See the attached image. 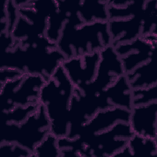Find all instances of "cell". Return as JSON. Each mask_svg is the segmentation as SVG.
I'll return each mask as SVG.
<instances>
[{
	"label": "cell",
	"instance_id": "obj_1",
	"mask_svg": "<svg viewBox=\"0 0 157 157\" xmlns=\"http://www.w3.org/2000/svg\"><path fill=\"white\" fill-rule=\"evenodd\" d=\"M65 59L56 43L44 36L32 40H15L10 47L1 52L0 68L40 75L47 81Z\"/></svg>",
	"mask_w": 157,
	"mask_h": 157
},
{
	"label": "cell",
	"instance_id": "obj_2",
	"mask_svg": "<svg viewBox=\"0 0 157 157\" xmlns=\"http://www.w3.org/2000/svg\"><path fill=\"white\" fill-rule=\"evenodd\" d=\"M74 86L59 66L42 86L39 102L45 110L50 132L58 138L66 137L69 130V107Z\"/></svg>",
	"mask_w": 157,
	"mask_h": 157
},
{
	"label": "cell",
	"instance_id": "obj_3",
	"mask_svg": "<svg viewBox=\"0 0 157 157\" xmlns=\"http://www.w3.org/2000/svg\"><path fill=\"white\" fill-rule=\"evenodd\" d=\"M107 21L82 25L66 21L56 42L58 49L66 59L101 52L112 45Z\"/></svg>",
	"mask_w": 157,
	"mask_h": 157
},
{
	"label": "cell",
	"instance_id": "obj_4",
	"mask_svg": "<svg viewBox=\"0 0 157 157\" xmlns=\"http://www.w3.org/2000/svg\"><path fill=\"white\" fill-rule=\"evenodd\" d=\"M18 16L11 32L16 41L45 36L48 20L57 6L56 0H13Z\"/></svg>",
	"mask_w": 157,
	"mask_h": 157
},
{
	"label": "cell",
	"instance_id": "obj_5",
	"mask_svg": "<svg viewBox=\"0 0 157 157\" xmlns=\"http://www.w3.org/2000/svg\"><path fill=\"white\" fill-rule=\"evenodd\" d=\"M50 132L45 110L39 103L36 109L19 123L1 124L0 142H13L33 151Z\"/></svg>",
	"mask_w": 157,
	"mask_h": 157
},
{
	"label": "cell",
	"instance_id": "obj_6",
	"mask_svg": "<svg viewBox=\"0 0 157 157\" xmlns=\"http://www.w3.org/2000/svg\"><path fill=\"white\" fill-rule=\"evenodd\" d=\"M134 135L129 123L120 121L106 131L96 134L83 142L72 139L82 157H114Z\"/></svg>",
	"mask_w": 157,
	"mask_h": 157
},
{
	"label": "cell",
	"instance_id": "obj_7",
	"mask_svg": "<svg viewBox=\"0 0 157 157\" xmlns=\"http://www.w3.org/2000/svg\"><path fill=\"white\" fill-rule=\"evenodd\" d=\"M45 82L40 75L22 74L0 85L2 112L39 104L40 89Z\"/></svg>",
	"mask_w": 157,
	"mask_h": 157
},
{
	"label": "cell",
	"instance_id": "obj_8",
	"mask_svg": "<svg viewBox=\"0 0 157 157\" xmlns=\"http://www.w3.org/2000/svg\"><path fill=\"white\" fill-rule=\"evenodd\" d=\"M109 109L101 92L93 94L84 93L74 87L69 107V123L67 137L74 139L81 127L98 111Z\"/></svg>",
	"mask_w": 157,
	"mask_h": 157
},
{
	"label": "cell",
	"instance_id": "obj_9",
	"mask_svg": "<svg viewBox=\"0 0 157 157\" xmlns=\"http://www.w3.org/2000/svg\"><path fill=\"white\" fill-rule=\"evenodd\" d=\"M120 58L125 74L156 55L157 35L140 36L136 39L113 47Z\"/></svg>",
	"mask_w": 157,
	"mask_h": 157
},
{
	"label": "cell",
	"instance_id": "obj_10",
	"mask_svg": "<svg viewBox=\"0 0 157 157\" xmlns=\"http://www.w3.org/2000/svg\"><path fill=\"white\" fill-rule=\"evenodd\" d=\"M99 53L100 59L95 77L88 85L81 90L84 93L98 94L125 74L122 62L112 45Z\"/></svg>",
	"mask_w": 157,
	"mask_h": 157
},
{
	"label": "cell",
	"instance_id": "obj_11",
	"mask_svg": "<svg viewBox=\"0 0 157 157\" xmlns=\"http://www.w3.org/2000/svg\"><path fill=\"white\" fill-rule=\"evenodd\" d=\"M67 21L82 25L96 21H107V0H61Z\"/></svg>",
	"mask_w": 157,
	"mask_h": 157
},
{
	"label": "cell",
	"instance_id": "obj_12",
	"mask_svg": "<svg viewBox=\"0 0 157 157\" xmlns=\"http://www.w3.org/2000/svg\"><path fill=\"white\" fill-rule=\"evenodd\" d=\"M99 59L96 52L66 59L61 66L74 87L82 90L94 78Z\"/></svg>",
	"mask_w": 157,
	"mask_h": 157
},
{
	"label": "cell",
	"instance_id": "obj_13",
	"mask_svg": "<svg viewBox=\"0 0 157 157\" xmlns=\"http://www.w3.org/2000/svg\"><path fill=\"white\" fill-rule=\"evenodd\" d=\"M131 110L112 107L98 111L80 129L77 140L83 142L90 137L107 130L120 121L129 123Z\"/></svg>",
	"mask_w": 157,
	"mask_h": 157
},
{
	"label": "cell",
	"instance_id": "obj_14",
	"mask_svg": "<svg viewBox=\"0 0 157 157\" xmlns=\"http://www.w3.org/2000/svg\"><path fill=\"white\" fill-rule=\"evenodd\" d=\"M157 101L132 107L129 124L134 134L157 139Z\"/></svg>",
	"mask_w": 157,
	"mask_h": 157
},
{
	"label": "cell",
	"instance_id": "obj_15",
	"mask_svg": "<svg viewBox=\"0 0 157 157\" xmlns=\"http://www.w3.org/2000/svg\"><path fill=\"white\" fill-rule=\"evenodd\" d=\"M143 18L144 10L142 13L128 18L108 20L112 45L115 47L129 42L142 36Z\"/></svg>",
	"mask_w": 157,
	"mask_h": 157
},
{
	"label": "cell",
	"instance_id": "obj_16",
	"mask_svg": "<svg viewBox=\"0 0 157 157\" xmlns=\"http://www.w3.org/2000/svg\"><path fill=\"white\" fill-rule=\"evenodd\" d=\"M132 90L124 74L102 93L109 108L119 107L131 110L132 108Z\"/></svg>",
	"mask_w": 157,
	"mask_h": 157
},
{
	"label": "cell",
	"instance_id": "obj_17",
	"mask_svg": "<svg viewBox=\"0 0 157 157\" xmlns=\"http://www.w3.org/2000/svg\"><path fill=\"white\" fill-rule=\"evenodd\" d=\"M132 88H145L157 84V64L156 55L145 63L125 74Z\"/></svg>",
	"mask_w": 157,
	"mask_h": 157
},
{
	"label": "cell",
	"instance_id": "obj_18",
	"mask_svg": "<svg viewBox=\"0 0 157 157\" xmlns=\"http://www.w3.org/2000/svg\"><path fill=\"white\" fill-rule=\"evenodd\" d=\"M145 0H107L108 20L125 19L142 13Z\"/></svg>",
	"mask_w": 157,
	"mask_h": 157
},
{
	"label": "cell",
	"instance_id": "obj_19",
	"mask_svg": "<svg viewBox=\"0 0 157 157\" xmlns=\"http://www.w3.org/2000/svg\"><path fill=\"white\" fill-rule=\"evenodd\" d=\"M128 146L131 156H157V139L134 134L129 139Z\"/></svg>",
	"mask_w": 157,
	"mask_h": 157
},
{
	"label": "cell",
	"instance_id": "obj_20",
	"mask_svg": "<svg viewBox=\"0 0 157 157\" xmlns=\"http://www.w3.org/2000/svg\"><path fill=\"white\" fill-rule=\"evenodd\" d=\"M157 35V1L145 0L144 9L142 36Z\"/></svg>",
	"mask_w": 157,
	"mask_h": 157
},
{
	"label": "cell",
	"instance_id": "obj_21",
	"mask_svg": "<svg viewBox=\"0 0 157 157\" xmlns=\"http://www.w3.org/2000/svg\"><path fill=\"white\" fill-rule=\"evenodd\" d=\"M58 137L50 132L34 149L33 157H61Z\"/></svg>",
	"mask_w": 157,
	"mask_h": 157
},
{
	"label": "cell",
	"instance_id": "obj_22",
	"mask_svg": "<svg viewBox=\"0 0 157 157\" xmlns=\"http://www.w3.org/2000/svg\"><path fill=\"white\" fill-rule=\"evenodd\" d=\"M39 104V103L27 106H19L8 111L2 112L1 124L22 122L36 109Z\"/></svg>",
	"mask_w": 157,
	"mask_h": 157
},
{
	"label": "cell",
	"instance_id": "obj_23",
	"mask_svg": "<svg viewBox=\"0 0 157 157\" xmlns=\"http://www.w3.org/2000/svg\"><path fill=\"white\" fill-rule=\"evenodd\" d=\"M157 101V84L145 88L132 90V107L146 105Z\"/></svg>",
	"mask_w": 157,
	"mask_h": 157
},
{
	"label": "cell",
	"instance_id": "obj_24",
	"mask_svg": "<svg viewBox=\"0 0 157 157\" xmlns=\"http://www.w3.org/2000/svg\"><path fill=\"white\" fill-rule=\"evenodd\" d=\"M0 155L2 157H33V152L13 142H0Z\"/></svg>",
	"mask_w": 157,
	"mask_h": 157
},
{
	"label": "cell",
	"instance_id": "obj_25",
	"mask_svg": "<svg viewBox=\"0 0 157 157\" xmlns=\"http://www.w3.org/2000/svg\"><path fill=\"white\" fill-rule=\"evenodd\" d=\"M22 74L17 70L2 67L0 68V85L5 83L8 80H10L14 79Z\"/></svg>",
	"mask_w": 157,
	"mask_h": 157
}]
</instances>
